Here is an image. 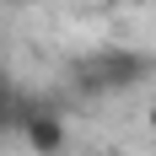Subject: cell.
<instances>
[{
    "label": "cell",
    "instance_id": "cell-3",
    "mask_svg": "<svg viewBox=\"0 0 156 156\" xmlns=\"http://www.w3.org/2000/svg\"><path fill=\"white\" fill-rule=\"evenodd\" d=\"M145 124H151V135H156V102H151V113H145Z\"/></svg>",
    "mask_w": 156,
    "mask_h": 156
},
{
    "label": "cell",
    "instance_id": "cell-2",
    "mask_svg": "<svg viewBox=\"0 0 156 156\" xmlns=\"http://www.w3.org/2000/svg\"><path fill=\"white\" fill-rule=\"evenodd\" d=\"M22 140H27L32 156H65V145H70V129H65V119L54 108H43V102H32L27 119H22V129H16Z\"/></svg>",
    "mask_w": 156,
    "mask_h": 156
},
{
    "label": "cell",
    "instance_id": "cell-1",
    "mask_svg": "<svg viewBox=\"0 0 156 156\" xmlns=\"http://www.w3.org/2000/svg\"><path fill=\"white\" fill-rule=\"evenodd\" d=\"M151 70H156V59L145 48H102V54H92V59L81 65L76 76H81V86H92V92H129V86H140Z\"/></svg>",
    "mask_w": 156,
    "mask_h": 156
}]
</instances>
